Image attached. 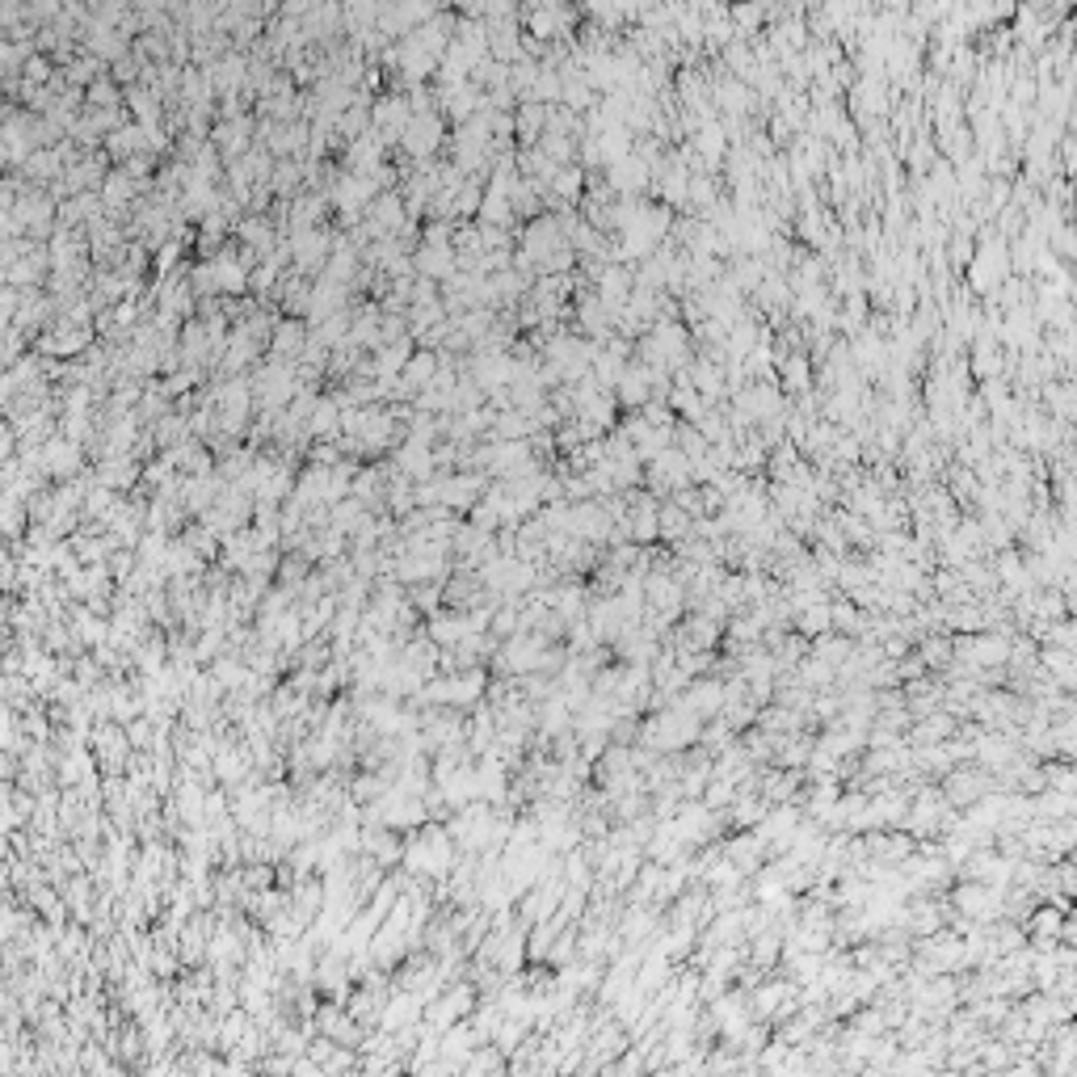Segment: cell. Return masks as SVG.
Instances as JSON below:
<instances>
[{
	"instance_id": "cell-22",
	"label": "cell",
	"mask_w": 1077,
	"mask_h": 1077,
	"mask_svg": "<svg viewBox=\"0 0 1077 1077\" xmlns=\"http://www.w3.org/2000/svg\"><path fill=\"white\" fill-rule=\"evenodd\" d=\"M97 480L101 484H110L114 493H123V489H131V484L139 480V463H135V455H118V459H101V467H97Z\"/></svg>"
},
{
	"instance_id": "cell-9",
	"label": "cell",
	"mask_w": 1077,
	"mask_h": 1077,
	"mask_svg": "<svg viewBox=\"0 0 1077 1077\" xmlns=\"http://www.w3.org/2000/svg\"><path fill=\"white\" fill-rule=\"evenodd\" d=\"M409 123H413V101L409 97L392 93V97H379L371 106V131L383 139V144H400Z\"/></svg>"
},
{
	"instance_id": "cell-17",
	"label": "cell",
	"mask_w": 1077,
	"mask_h": 1077,
	"mask_svg": "<svg viewBox=\"0 0 1077 1077\" xmlns=\"http://www.w3.org/2000/svg\"><path fill=\"white\" fill-rule=\"evenodd\" d=\"M661 371H653L648 362H640V367H627L615 383V392L623 404H632V409H640V404H648V396H653V383H657Z\"/></svg>"
},
{
	"instance_id": "cell-27",
	"label": "cell",
	"mask_w": 1077,
	"mask_h": 1077,
	"mask_svg": "<svg viewBox=\"0 0 1077 1077\" xmlns=\"http://www.w3.org/2000/svg\"><path fill=\"white\" fill-rule=\"evenodd\" d=\"M76 636H85L89 644H101L110 636V627L101 623V619H93V615H76Z\"/></svg>"
},
{
	"instance_id": "cell-2",
	"label": "cell",
	"mask_w": 1077,
	"mask_h": 1077,
	"mask_svg": "<svg viewBox=\"0 0 1077 1077\" xmlns=\"http://www.w3.org/2000/svg\"><path fill=\"white\" fill-rule=\"evenodd\" d=\"M535 581H539L535 560H526L518 552H505V556L497 552L493 560L480 564V585L489 589V594H497V598H518V594H526V589H535Z\"/></svg>"
},
{
	"instance_id": "cell-19",
	"label": "cell",
	"mask_w": 1077,
	"mask_h": 1077,
	"mask_svg": "<svg viewBox=\"0 0 1077 1077\" xmlns=\"http://www.w3.org/2000/svg\"><path fill=\"white\" fill-rule=\"evenodd\" d=\"M236 236H240V245H245L249 253H257V257H270L274 253V223L266 215L240 219L236 223Z\"/></svg>"
},
{
	"instance_id": "cell-25",
	"label": "cell",
	"mask_w": 1077,
	"mask_h": 1077,
	"mask_svg": "<svg viewBox=\"0 0 1077 1077\" xmlns=\"http://www.w3.org/2000/svg\"><path fill=\"white\" fill-rule=\"evenodd\" d=\"M303 186V169L295 165V160H282V165L274 169V181H270V194H295Z\"/></svg>"
},
{
	"instance_id": "cell-5",
	"label": "cell",
	"mask_w": 1077,
	"mask_h": 1077,
	"mask_svg": "<svg viewBox=\"0 0 1077 1077\" xmlns=\"http://www.w3.org/2000/svg\"><path fill=\"white\" fill-rule=\"evenodd\" d=\"M442 139H446V123H442V114H434V110H413V123L404 127L400 148H404V156L417 160V165H421V160L438 156Z\"/></svg>"
},
{
	"instance_id": "cell-10",
	"label": "cell",
	"mask_w": 1077,
	"mask_h": 1077,
	"mask_svg": "<svg viewBox=\"0 0 1077 1077\" xmlns=\"http://www.w3.org/2000/svg\"><path fill=\"white\" fill-rule=\"evenodd\" d=\"M526 30H531V38H539V43L573 34V9H568L564 0H539V5H531V13H526Z\"/></svg>"
},
{
	"instance_id": "cell-14",
	"label": "cell",
	"mask_w": 1077,
	"mask_h": 1077,
	"mask_svg": "<svg viewBox=\"0 0 1077 1077\" xmlns=\"http://www.w3.org/2000/svg\"><path fill=\"white\" fill-rule=\"evenodd\" d=\"M207 76L219 97H240L249 89V59L245 55H219L215 64H207Z\"/></svg>"
},
{
	"instance_id": "cell-23",
	"label": "cell",
	"mask_w": 1077,
	"mask_h": 1077,
	"mask_svg": "<svg viewBox=\"0 0 1077 1077\" xmlns=\"http://www.w3.org/2000/svg\"><path fill=\"white\" fill-rule=\"evenodd\" d=\"M85 106H93V110H118V106H127V93H123V85H118L114 76L101 72L93 85L85 89Z\"/></svg>"
},
{
	"instance_id": "cell-21",
	"label": "cell",
	"mask_w": 1077,
	"mask_h": 1077,
	"mask_svg": "<svg viewBox=\"0 0 1077 1077\" xmlns=\"http://www.w3.org/2000/svg\"><path fill=\"white\" fill-rule=\"evenodd\" d=\"M324 223V198L320 194H295L291 211H287V228L303 232V228H320Z\"/></svg>"
},
{
	"instance_id": "cell-4",
	"label": "cell",
	"mask_w": 1077,
	"mask_h": 1077,
	"mask_svg": "<svg viewBox=\"0 0 1077 1077\" xmlns=\"http://www.w3.org/2000/svg\"><path fill=\"white\" fill-rule=\"evenodd\" d=\"M287 249H291V266H295L299 274H320L324 266H329V257H333V249H337V240H333V232L320 223V228L291 232V236H287Z\"/></svg>"
},
{
	"instance_id": "cell-3",
	"label": "cell",
	"mask_w": 1077,
	"mask_h": 1077,
	"mask_svg": "<svg viewBox=\"0 0 1077 1077\" xmlns=\"http://www.w3.org/2000/svg\"><path fill=\"white\" fill-rule=\"evenodd\" d=\"M489 690V678L484 669H459V674H446V678H430L421 686V703H438V707H472L480 703V695Z\"/></svg>"
},
{
	"instance_id": "cell-1",
	"label": "cell",
	"mask_w": 1077,
	"mask_h": 1077,
	"mask_svg": "<svg viewBox=\"0 0 1077 1077\" xmlns=\"http://www.w3.org/2000/svg\"><path fill=\"white\" fill-rule=\"evenodd\" d=\"M455 867V838L451 829H430L425 825L413 842H404V871L409 876H446Z\"/></svg>"
},
{
	"instance_id": "cell-12",
	"label": "cell",
	"mask_w": 1077,
	"mask_h": 1077,
	"mask_svg": "<svg viewBox=\"0 0 1077 1077\" xmlns=\"http://www.w3.org/2000/svg\"><path fill=\"white\" fill-rule=\"evenodd\" d=\"M312 341V324H303L299 316H282L274 324V337H270V358H282V362H299L303 350Z\"/></svg>"
},
{
	"instance_id": "cell-15",
	"label": "cell",
	"mask_w": 1077,
	"mask_h": 1077,
	"mask_svg": "<svg viewBox=\"0 0 1077 1077\" xmlns=\"http://www.w3.org/2000/svg\"><path fill=\"white\" fill-rule=\"evenodd\" d=\"M438 354L430 350V345H425V350H413V358L404 362V371H400V383H404V396H417V392H425L430 388V383L438 379Z\"/></svg>"
},
{
	"instance_id": "cell-28",
	"label": "cell",
	"mask_w": 1077,
	"mask_h": 1077,
	"mask_svg": "<svg viewBox=\"0 0 1077 1077\" xmlns=\"http://www.w3.org/2000/svg\"><path fill=\"white\" fill-rule=\"evenodd\" d=\"M787 383H791V388H804V358H791L787 362Z\"/></svg>"
},
{
	"instance_id": "cell-26",
	"label": "cell",
	"mask_w": 1077,
	"mask_h": 1077,
	"mask_svg": "<svg viewBox=\"0 0 1077 1077\" xmlns=\"http://www.w3.org/2000/svg\"><path fill=\"white\" fill-rule=\"evenodd\" d=\"M55 72H51V59L47 55H30L26 68H22V85H51Z\"/></svg>"
},
{
	"instance_id": "cell-20",
	"label": "cell",
	"mask_w": 1077,
	"mask_h": 1077,
	"mask_svg": "<svg viewBox=\"0 0 1077 1077\" xmlns=\"http://www.w3.org/2000/svg\"><path fill=\"white\" fill-rule=\"evenodd\" d=\"M358 1019L350 1010H337V1006H320V1031L329 1035V1040H337V1044H345V1048H354L358 1044Z\"/></svg>"
},
{
	"instance_id": "cell-16",
	"label": "cell",
	"mask_w": 1077,
	"mask_h": 1077,
	"mask_svg": "<svg viewBox=\"0 0 1077 1077\" xmlns=\"http://www.w3.org/2000/svg\"><path fill=\"white\" fill-rule=\"evenodd\" d=\"M383 148L388 144H383L375 131L350 139V148H345V169L350 173H379L383 169Z\"/></svg>"
},
{
	"instance_id": "cell-7",
	"label": "cell",
	"mask_w": 1077,
	"mask_h": 1077,
	"mask_svg": "<svg viewBox=\"0 0 1077 1077\" xmlns=\"http://www.w3.org/2000/svg\"><path fill=\"white\" fill-rule=\"evenodd\" d=\"M38 467L51 472L55 480H76L80 472H85V442H76L68 434L47 438L43 451H38Z\"/></svg>"
},
{
	"instance_id": "cell-11",
	"label": "cell",
	"mask_w": 1077,
	"mask_h": 1077,
	"mask_svg": "<svg viewBox=\"0 0 1077 1077\" xmlns=\"http://www.w3.org/2000/svg\"><path fill=\"white\" fill-rule=\"evenodd\" d=\"M690 737H695V716H690V707L665 711V716H657L644 728V741L653 749H682Z\"/></svg>"
},
{
	"instance_id": "cell-18",
	"label": "cell",
	"mask_w": 1077,
	"mask_h": 1077,
	"mask_svg": "<svg viewBox=\"0 0 1077 1077\" xmlns=\"http://www.w3.org/2000/svg\"><path fill=\"white\" fill-rule=\"evenodd\" d=\"M135 194H139V177L127 173V169H114L106 181H101V202H106L110 215H123V207L135 202Z\"/></svg>"
},
{
	"instance_id": "cell-6",
	"label": "cell",
	"mask_w": 1077,
	"mask_h": 1077,
	"mask_svg": "<svg viewBox=\"0 0 1077 1077\" xmlns=\"http://www.w3.org/2000/svg\"><path fill=\"white\" fill-rule=\"evenodd\" d=\"M89 341H93L89 320L59 316V324H51V329L38 337V350H43L47 358H76V354H85V350H89Z\"/></svg>"
},
{
	"instance_id": "cell-8",
	"label": "cell",
	"mask_w": 1077,
	"mask_h": 1077,
	"mask_svg": "<svg viewBox=\"0 0 1077 1077\" xmlns=\"http://www.w3.org/2000/svg\"><path fill=\"white\" fill-rule=\"evenodd\" d=\"M211 144H215L219 156L232 165V160H240L245 152L257 148V123H253L249 114H228V118H223V123L211 131Z\"/></svg>"
},
{
	"instance_id": "cell-24",
	"label": "cell",
	"mask_w": 1077,
	"mask_h": 1077,
	"mask_svg": "<svg viewBox=\"0 0 1077 1077\" xmlns=\"http://www.w3.org/2000/svg\"><path fill=\"white\" fill-rule=\"evenodd\" d=\"M581 181H585V177H581L577 165H560L556 177L547 181V190H543V194H547V198H556L560 207H568V202H577V198H581Z\"/></svg>"
},
{
	"instance_id": "cell-13",
	"label": "cell",
	"mask_w": 1077,
	"mask_h": 1077,
	"mask_svg": "<svg viewBox=\"0 0 1077 1077\" xmlns=\"http://www.w3.org/2000/svg\"><path fill=\"white\" fill-rule=\"evenodd\" d=\"M434 484H438V505L442 510H451V514L476 510V501H480V480L476 476L455 472V476H434Z\"/></svg>"
}]
</instances>
